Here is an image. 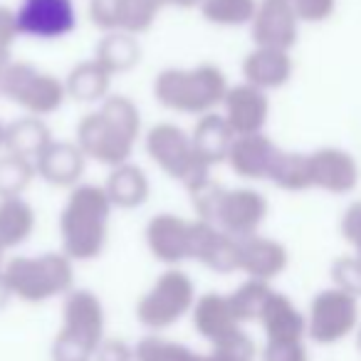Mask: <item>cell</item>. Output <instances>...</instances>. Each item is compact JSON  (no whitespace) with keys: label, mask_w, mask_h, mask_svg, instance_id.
<instances>
[{"label":"cell","mask_w":361,"mask_h":361,"mask_svg":"<svg viewBox=\"0 0 361 361\" xmlns=\"http://www.w3.org/2000/svg\"><path fill=\"white\" fill-rule=\"evenodd\" d=\"M141 139V111L124 94H109L94 111L82 116L75 141L90 161L114 169L131 161Z\"/></svg>","instance_id":"obj_1"},{"label":"cell","mask_w":361,"mask_h":361,"mask_svg":"<svg viewBox=\"0 0 361 361\" xmlns=\"http://www.w3.org/2000/svg\"><path fill=\"white\" fill-rule=\"evenodd\" d=\"M111 206L104 186L80 183L70 191L60 213L62 252L72 262H90L104 252L109 240Z\"/></svg>","instance_id":"obj_2"},{"label":"cell","mask_w":361,"mask_h":361,"mask_svg":"<svg viewBox=\"0 0 361 361\" xmlns=\"http://www.w3.org/2000/svg\"><path fill=\"white\" fill-rule=\"evenodd\" d=\"M228 77L213 62L196 67H166L154 80V99L164 109L188 116L218 111L228 94Z\"/></svg>","instance_id":"obj_3"},{"label":"cell","mask_w":361,"mask_h":361,"mask_svg":"<svg viewBox=\"0 0 361 361\" xmlns=\"http://www.w3.org/2000/svg\"><path fill=\"white\" fill-rule=\"evenodd\" d=\"M13 297L30 305L70 295L75 290V262L65 252L18 255L3 265Z\"/></svg>","instance_id":"obj_4"},{"label":"cell","mask_w":361,"mask_h":361,"mask_svg":"<svg viewBox=\"0 0 361 361\" xmlns=\"http://www.w3.org/2000/svg\"><path fill=\"white\" fill-rule=\"evenodd\" d=\"M62 324L55 344L52 361H94L99 344L104 341V307L90 290H72L65 295Z\"/></svg>","instance_id":"obj_5"},{"label":"cell","mask_w":361,"mask_h":361,"mask_svg":"<svg viewBox=\"0 0 361 361\" xmlns=\"http://www.w3.org/2000/svg\"><path fill=\"white\" fill-rule=\"evenodd\" d=\"M8 102L20 106L30 116H45L55 114L62 109L70 97L65 90V80L55 77L52 72H45L30 62H16L8 67L6 80H3V94Z\"/></svg>","instance_id":"obj_6"},{"label":"cell","mask_w":361,"mask_h":361,"mask_svg":"<svg viewBox=\"0 0 361 361\" xmlns=\"http://www.w3.org/2000/svg\"><path fill=\"white\" fill-rule=\"evenodd\" d=\"M196 285L178 267H169L136 305V319L149 329H169L180 322L196 305Z\"/></svg>","instance_id":"obj_7"},{"label":"cell","mask_w":361,"mask_h":361,"mask_svg":"<svg viewBox=\"0 0 361 361\" xmlns=\"http://www.w3.org/2000/svg\"><path fill=\"white\" fill-rule=\"evenodd\" d=\"M144 146L149 159L171 180L183 183V188L196 183L203 176H211V171L206 166H201L196 151H193L191 134L186 129H180L178 124L161 121V124L151 126L144 136Z\"/></svg>","instance_id":"obj_8"},{"label":"cell","mask_w":361,"mask_h":361,"mask_svg":"<svg viewBox=\"0 0 361 361\" xmlns=\"http://www.w3.org/2000/svg\"><path fill=\"white\" fill-rule=\"evenodd\" d=\"M20 37L40 42L65 40L80 25L75 0H20L16 8Z\"/></svg>","instance_id":"obj_9"},{"label":"cell","mask_w":361,"mask_h":361,"mask_svg":"<svg viewBox=\"0 0 361 361\" xmlns=\"http://www.w3.org/2000/svg\"><path fill=\"white\" fill-rule=\"evenodd\" d=\"M267 211H270L267 198L255 188H226L216 216V226L228 235L245 240V238L257 235V231L267 218Z\"/></svg>","instance_id":"obj_10"},{"label":"cell","mask_w":361,"mask_h":361,"mask_svg":"<svg viewBox=\"0 0 361 361\" xmlns=\"http://www.w3.org/2000/svg\"><path fill=\"white\" fill-rule=\"evenodd\" d=\"M191 231L193 221L176 213H159L146 223V247L159 262L176 267L183 260H191Z\"/></svg>","instance_id":"obj_11"},{"label":"cell","mask_w":361,"mask_h":361,"mask_svg":"<svg viewBox=\"0 0 361 361\" xmlns=\"http://www.w3.org/2000/svg\"><path fill=\"white\" fill-rule=\"evenodd\" d=\"M191 260H198L221 275L235 272L240 270V240L223 233L213 223L196 218L191 231Z\"/></svg>","instance_id":"obj_12"},{"label":"cell","mask_w":361,"mask_h":361,"mask_svg":"<svg viewBox=\"0 0 361 361\" xmlns=\"http://www.w3.org/2000/svg\"><path fill=\"white\" fill-rule=\"evenodd\" d=\"M221 109V114L226 116L235 136L262 134L267 116H270V99H267V92L257 90L247 82H240L235 87H228Z\"/></svg>","instance_id":"obj_13"},{"label":"cell","mask_w":361,"mask_h":361,"mask_svg":"<svg viewBox=\"0 0 361 361\" xmlns=\"http://www.w3.org/2000/svg\"><path fill=\"white\" fill-rule=\"evenodd\" d=\"M250 32L255 47H275L290 52L300 35V20L285 0H260Z\"/></svg>","instance_id":"obj_14"},{"label":"cell","mask_w":361,"mask_h":361,"mask_svg":"<svg viewBox=\"0 0 361 361\" xmlns=\"http://www.w3.org/2000/svg\"><path fill=\"white\" fill-rule=\"evenodd\" d=\"M87 156L77 146V141H52L35 161L37 178L55 188H75L82 183L87 171Z\"/></svg>","instance_id":"obj_15"},{"label":"cell","mask_w":361,"mask_h":361,"mask_svg":"<svg viewBox=\"0 0 361 361\" xmlns=\"http://www.w3.org/2000/svg\"><path fill=\"white\" fill-rule=\"evenodd\" d=\"M280 154L282 149L265 134L235 136L231 154H228V166L240 178L262 180V178H270L272 166L280 159Z\"/></svg>","instance_id":"obj_16"},{"label":"cell","mask_w":361,"mask_h":361,"mask_svg":"<svg viewBox=\"0 0 361 361\" xmlns=\"http://www.w3.org/2000/svg\"><path fill=\"white\" fill-rule=\"evenodd\" d=\"M312 188H322L329 193H349L359 183V166L354 156L334 146L317 149L310 154Z\"/></svg>","instance_id":"obj_17"},{"label":"cell","mask_w":361,"mask_h":361,"mask_svg":"<svg viewBox=\"0 0 361 361\" xmlns=\"http://www.w3.org/2000/svg\"><path fill=\"white\" fill-rule=\"evenodd\" d=\"M193 151H196L201 166L213 171L216 166L228 164V154L235 141V131L226 121L221 111H211L206 116H198L196 126L191 131Z\"/></svg>","instance_id":"obj_18"},{"label":"cell","mask_w":361,"mask_h":361,"mask_svg":"<svg viewBox=\"0 0 361 361\" xmlns=\"http://www.w3.org/2000/svg\"><path fill=\"white\" fill-rule=\"evenodd\" d=\"M292 57L287 50H275V47H255L243 60V77L247 85L257 87L262 92L280 90L292 77Z\"/></svg>","instance_id":"obj_19"},{"label":"cell","mask_w":361,"mask_h":361,"mask_svg":"<svg viewBox=\"0 0 361 361\" xmlns=\"http://www.w3.org/2000/svg\"><path fill=\"white\" fill-rule=\"evenodd\" d=\"M102 186H104L111 206L119 208V211H136L151 196L149 176L134 161H126V164L109 169V176H106V180Z\"/></svg>","instance_id":"obj_20"},{"label":"cell","mask_w":361,"mask_h":361,"mask_svg":"<svg viewBox=\"0 0 361 361\" xmlns=\"http://www.w3.org/2000/svg\"><path fill=\"white\" fill-rule=\"evenodd\" d=\"M191 314H193V329L203 339L211 341V344L240 329L238 326L240 322L233 314L228 295H221V292H206V295L198 297Z\"/></svg>","instance_id":"obj_21"},{"label":"cell","mask_w":361,"mask_h":361,"mask_svg":"<svg viewBox=\"0 0 361 361\" xmlns=\"http://www.w3.org/2000/svg\"><path fill=\"white\" fill-rule=\"evenodd\" d=\"M287 265V250L277 240L265 235H252L240 240V270L247 272L252 280L267 282L280 275Z\"/></svg>","instance_id":"obj_22"},{"label":"cell","mask_w":361,"mask_h":361,"mask_svg":"<svg viewBox=\"0 0 361 361\" xmlns=\"http://www.w3.org/2000/svg\"><path fill=\"white\" fill-rule=\"evenodd\" d=\"M67 97L82 104H102L111 92V75L92 57L77 62L65 77Z\"/></svg>","instance_id":"obj_23"},{"label":"cell","mask_w":361,"mask_h":361,"mask_svg":"<svg viewBox=\"0 0 361 361\" xmlns=\"http://www.w3.org/2000/svg\"><path fill=\"white\" fill-rule=\"evenodd\" d=\"M52 131L40 116H20L6 126V151L23 156V159L37 161V156L52 144Z\"/></svg>","instance_id":"obj_24"},{"label":"cell","mask_w":361,"mask_h":361,"mask_svg":"<svg viewBox=\"0 0 361 361\" xmlns=\"http://www.w3.org/2000/svg\"><path fill=\"white\" fill-rule=\"evenodd\" d=\"M94 60L99 62L111 77L131 72L141 62L139 37L124 30L104 32V37H102L94 47Z\"/></svg>","instance_id":"obj_25"},{"label":"cell","mask_w":361,"mask_h":361,"mask_svg":"<svg viewBox=\"0 0 361 361\" xmlns=\"http://www.w3.org/2000/svg\"><path fill=\"white\" fill-rule=\"evenodd\" d=\"M37 216L35 208L25 198H6L0 201V247L13 250L30 240L35 233Z\"/></svg>","instance_id":"obj_26"},{"label":"cell","mask_w":361,"mask_h":361,"mask_svg":"<svg viewBox=\"0 0 361 361\" xmlns=\"http://www.w3.org/2000/svg\"><path fill=\"white\" fill-rule=\"evenodd\" d=\"M260 0H203L201 16L206 23L218 27H243L252 25Z\"/></svg>","instance_id":"obj_27"},{"label":"cell","mask_w":361,"mask_h":361,"mask_svg":"<svg viewBox=\"0 0 361 361\" xmlns=\"http://www.w3.org/2000/svg\"><path fill=\"white\" fill-rule=\"evenodd\" d=\"M35 178H37L35 161L8 154V151L0 154V201H6V198H23Z\"/></svg>","instance_id":"obj_28"},{"label":"cell","mask_w":361,"mask_h":361,"mask_svg":"<svg viewBox=\"0 0 361 361\" xmlns=\"http://www.w3.org/2000/svg\"><path fill=\"white\" fill-rule=\"evenodd\" d=\"M282 191H307L312 188V166L310 154H295V151H282L280 159L272 166L270 178Z\"/></svg>","instance_id":"obj_29"},{"label":"cell","mask_w":361,"mask_h":361,"mask_svg":"<svg viewBox=\"0 0 361 361\" xmlns=\"http://www.w3.org/2000/svg\"><path fill=\"white\" fill-rule=\"evenodd\" d=\"M260 319L272 341H292L297 331H300V317H297V312L292 310V305L285 297L275 295V292L267 300Z\"/></svg>","instance_id":"obj_30"},{"label":"cell","mask_w":361,"mask_h":361,"mask_svg":"<svg viewBox=\"0 0 361 361\" xmlns=\"http://www.w3.org/2000/svg\"><path fill=\"white\" fill-rule=\"evenodd\" d=\"M270 295L272 292H270V287H267V282L252 280L250 277V280L243 282L235 292L228 295V302H231V310H233V314H235L238 322H250V319H255V317L262 314V310H265Z\"/></svg>","instance_id":"obj_31"},{"label":"cell","mask_w":361,"mask_h":361,"mask_svg":"<svg viewBox=\"0 0 361 361\" xmlns=\"http://www.w3.org/2000/svg\"><path fill=\"white\" fill-rule=\"evenodd\" d=\"M136 361H206V354H196L178 341L161 339V336H144L134 349Z\"/></svg>","instance_id":"obj_32"},{"label":"cell","mask_w":361,"mask_h":361,"mask_svg":"<svg viewBox=\"0 0 361 361\" xmlns=\"http://www.w3.org/2000/svg\"><path fill=\"white\" fill-rule=\"evenodd\" d=\"M186 191H188V196H191V206H193V211H196L198 221H206L216 226V216H218V208H221L226 186L218 183L213 176H203L196 183L186 186Z\"/></svg>","instance_id":"obj_33"},{"label":"cell","mask_w":361,"mask_h":361,"mask_svg":"<svg viewBox=\"0 0 361 361\" xmlns=\"http://www.w3.org/2000/svg\"><path fill=\"white\" fill-rule=\"evenodd\" d=\"M255 346L245 331H233L223 339L213 341L211 351L206 354V361H252Z\"/></svg>","instance_id":"obj_34"},{"label":"cell","mask_w":361,"mask_h":361,"mask_svg":"<svg viewBox=\"0 0 361 361\" xmlns=\"http://www.w3.org/2000/svg\"><path fill=\"white\" fill-rule=\"evenodd\" d=\"M87 13L92 25L102 32H116L124 23V0H90Z\"/></svg>","instance_id":"obj_35"},{"label":"cell","mask_w":361,"mask_h":361,"mask_svg":"<svg viewBox=\"0 0 361 361\" xmlns=\"http://www.w3.org/2000/svg\"><path fill=\"white\" fill-rule=\"evenodd\" d=\"M346 314V300L339 295H322L319 300L314 302V324L317 331L324 334V331L334 329L336 324L344 322Z\"/></svg>","instance_id":"obj_36"},{"label":"cell","mask_w":361,"mask_h":361,"mask_svg":"<svg viewBox=\"0 0 361 361\" xmlns=\"http://www.w3.org/2000/svg\"><path fill=\"white\" fill-rule=\"evenodd\" d=\"M300 23H322L331 18L336 0H285Z\"/></svg>","instance_id":"obj_37"},{"label":"cell","mask_w":361,"mask_h":361,"mask_svg":"<svg viewBox=\"0 0 361 361\" xmlns=\"http://www.w3.org/2000/svg\"><path fill=\"white\" fill-rule=\"evenodd\" d=\"M20 37L16 23V11L0 6V55H13V45Z\"/></svg>","instance_id":"obj_38"},{"label":"cell","mask_w":361,"mask_h":361,"mask_svg":"<svg viewBox=\"0 0 361 361\" xmlns=\"http://www.w3.org/2000/svg\"><path fill=\"white\" fill-rule=\"evenodd\" d=\"M94 361H136L134 349L121 339H104L94 354Z\"/></svg>","instance_id":"obj_39"},{"label":"cell","mask_w":361,"mask_h":361,"mask_svg":"<svg viewBox=\"0 0 361 361\" xmlns=\"http://www.w3.org/2000/svg\"><path fill=\"white\" fill-rule=\"evenodd\" d=\"M341 233L349 243H354L361 252V201L351 203L341 218Z\"/></svg>","instance_id":"obj_40"},{"label":"cell","mask_w":361,"mask_h":361,"mask_svg":"<svg viewBox=\"0 0 361 361\" xmlns=\"http://www.w3.org/2000/svg\"><path fill=\"white\" fill-rule=\"evenodd\" d=\"M265 361H297L295 341H270Z\"/></svg>","instance_id":"obj_41"},{"label":"cell","mask_w":361,"mask_h":361,"mask_svg":"<svg viewBox=\"0 0 361 361\" xmlns=\"http://www.w3.org/2000/svg\"><path fill=\"white\" fill-rule=\"evenodd\" d=\"M13 300V290H11V285H8V280H6V272L0 270V310L8 305V302Z\"/></svg>","instance_id":"obj_42"},{"label":"cell","mask_w":361,"mask_h":361,"mask_svg":"<svg viewBox=\"0 0 361 361\" xmlns=\"http://www.w3.org/2000/svg\"><path fill=\"white\" fill-rule=\"evenodd\" d=\"M203 0H166V6L183 8V11H191V8H201Z\"/></svg>","instance_id":"obj_43"},{"label":"cell","mask_w":361,"mask_h":361,"mask_svg":"<svg viewBox=\"0 0 361 361\" xmlns=\"http://www.w3.org/2000/svg\"><path fill=\"white\" fill-rule=\"evenodd\" d=\"M11 65H13V55H0V94H3V80H6V72Z\"/></svg>","instance_id":"obj_44"},{"label":"cell","mask_w":361,"mask_h":361,"mask_svg":"<svg viewBox=\"0 0 361 361\" xmlns=\"http://www.w3.org/2000/svg\"><path fill=\"white\" fill-rule=\"evenodd\" d=\"M6 126L8 124H3V121H0V151H6Z\"/></svg>","instance_id":"obj_45"},{"label":"cell","mask_w":361,"mask_h":361,"mask_svg":"<svg viewBox=\"0 0 361 361\" xmlns=\"http://www.w3.org/2000/svg\"><path fill=\"white\" fill-rule=\"evenodd\" d=\"M3 255H6V250L0 247V270H3Z\"/></svg>","instance_id":"obj_46"}]
</instances>
